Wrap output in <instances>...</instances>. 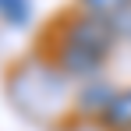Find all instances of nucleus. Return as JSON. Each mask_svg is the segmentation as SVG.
Instances as JSON below:
<instances>
[{
    "mask_svg": "<svg viewBox=\"0 0 131 131\" xmlns=\"http://www.w3.org/2000/svg\"><path fill=\"white\" fill-rule=\"evenodd\" d=\"M53 71L60 78H96L103 71V60L85 53V50H78V46L60 43L57 46V57H53Z\"/></svg>",
    "mask_w": 131,
    "mask_h": 131,
    "instance_id": "obj_2",
    "label": "nucleus"
},
{
    "mask_svg": "<svg viewBox=\"0 0 131 131\" xmlns=\"http://www.w3.org/2000/svg\"><path fill=\"white\" fill-rule=\"evenodd\" d=\"M78 11L96 18V21H106L113 28H121V21L131 18V0H78Z\"/></svg>",
    "mask_w": 131,
    "mask_h": 131,
    "instance_id": "obj_4",
    "label": "nucleus"
},
{
    "mask_svg": "<svg viewBox=\"0 0 131 131\" xmlns=\"http://www.w3.org/2000/svg\"><path fill=\"white\" fill-rule=\"evenodd\" d=\"M113 96H117V89L96 78V82H85V85H82V92L74 96V106H78L82 117H96V121H99V117L106 113V106L113 103Z\"/></svg>",
    "mask_w": 131,
    "mask_h": 131,
    "instance_id": "obj_3",
    "label": "nucleus"
},
{
    "mask_svg": "<svg viewBox=\"0 0 131 131\" xmlns=\"http://www.w3.org/2000/svg\"><path fill=\"white\" fill-rule=\"evenodd\" d=\"M121 39V32L106 21H96V18H89V14H74V18H67L64 21V36H60V43L67 46H78V50H85L92 57H99V60H106L110 53H113V46Z\"/></svg>",
    "mask_w": 131,
    "mask_h": 131,
    "instance_id": "obj_1",
    "label": "nucleus"
},
{
    "mask_svg": "<svg viewBox=\"0 0 131 131\" xmlns=\"http://www.w3.org/2000/svg\"><path fill=\"white\" fill-rule=\"evenodd\" d=\"M32 14V4L28 0H0V18L11 25H25Z\"/></svg>",
    "mask_w": 131,
    "mask_h": 131,
    "instance_id": "obj_6",
    "label": "nucleus"
},
{
    "mask_svg": "<svg viewBox=\"0 0 131 131\" xmlns=\"http://www.w3.org/2000/svg\"><path fill=\"white\" fill-rule=\"evenodd\" d=\"M99 128L103 131H131V89H121L113 96L106 113L99 117Z\"/></svg>",
    "mask_w": 131,
    "mask_h": 131,
    "instance_id": "obj_5",
    "label": "nucleus"
}]
</instances>
